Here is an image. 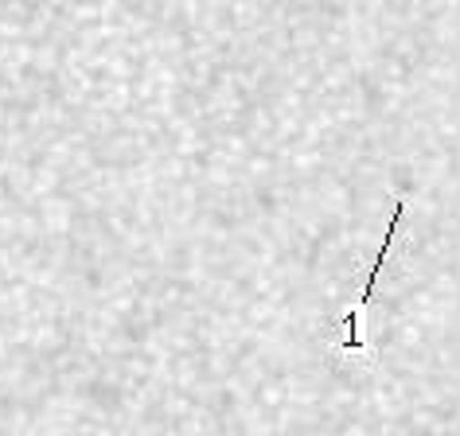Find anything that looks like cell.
I'll return each mask as SVG.
<instances>
[{"label": "cell", "mask_w": 460, "mask_h": 436, "mask_svg": "<svg viewBox=\"0 0 460 436\" xmlns=\"http://www.w3.org/2000/svg\"><path fill=\"white\" fill-rule=\"evenodd\" d=\"M402 218H406V199H394V214H390V222H386V238H383V246H378V254H375V266H371V273H367L363 296L355 301V308H348V312L340 316V331H336V339H332V351H336L340 359H371V347L363 343L359 324H363V316L371 312V304H375L378 273H383L386 257H390V246H394V234H398Z\"/></svg>", "instance_id": "obj_1"}]
</instances>
